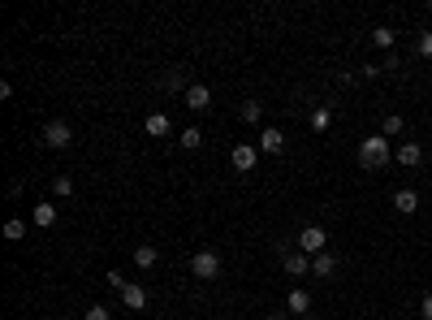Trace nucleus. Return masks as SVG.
<instances>
[{
	"instance_id": "obj_1",
	"label": "nucleus",
	"mask_w": 432,
	"mask_h": 320,
	"mask_svg": "<svg viewBox=\"0 0 432 320\" xmlns=\"http://www.w3.org/2000/svg\"><path fill=\"white\" fill-rule=\"evenodd\" d=\"M389 160H393V148H389L385 134H367V139L359 143V165H363V169H385Z\"/></svg>"
},
{
	"instance_id": "obj_2",
	"label": "nucleus",
	"mask_w": 432,
	"mask_h": 320,
	"mask_svg": "<svg viewBox=\"0 0 432 320\" xmlns=\"http://www.w3.org/2000/svg\"><path fill=\"white\" fill-rule=\"evenodd\" d=\"M190 273H195L199 281L220 277V255H216V251H195V260H190Z\"/></svg>"
},
{
	"instance_id": "obj_3",
	"label": "nucleus",
	"mask_w": 432,
	"mask_h": 320,
	"mask_svg": "<svg viewBox=\"0 0 432 320\" xmlns=\"http://www.w3.org/2000/svg\"><path fill=\"white\" fill-rule=\"evenodd\" d=\"M43 143H48L52 152H65V148H74V130H70L65 121H48V126H43Z\"/></svg>"
},
{
	"instance_id": "obj_4",
	"label": "nucleus",
	"mask_w": 432,
	"mask_h": 320,
	"mask_svg": "<svg viewBox=\"0 0 432 320\" xmlns=\"http://www.w3.org/2000/svg\"><path fill=\"white\" fill-rule=\"evenodd\" d=\"M298 251H302V255H311V260H316L320 251H329V234L320 230V226H307V230L298 234Z\"/></svg>"
},
{
	"instance_id": "obj_5",
	"label": "nucleus",
	"mask_w": 432,
	"mask_h": 320,
	"mask_svg": "<svg viewBox=\"0 0 432 320\" xmlns=\"http://www.w3.org/2000/svg\"><path fill=\"white\" fill-rule=\"evenodd\" d=\"M255 160H260V148H251V143H234L229 165H234L238 173H251V169H255Z\"/></svg>"
},
{
	"instance_id": "obj_6",
	"label": "nucleus",
	"mask_w": 432,
	"mask_h": 320,
	"mask_svg": "<svg viewBox=\"0 0 432 320\" xmlns=\"http://www.w3.org/2000/svg\"><path fill=\"white\" fill-rule=\"evenodd\" d=\"M255 148H260L264 156H281V152H285V134L277 130V126H264V130H260V143H255Z\"/></svg>"
},
{
	"instance_id": "obj_7",
	"label": "nucleus",
	"mask_w": 432,
	"mask_h": 320,
	"mask_svg": "<svg viewBox=\"0 0 432 320\" xmlns=\"http://www.w3.org/2000/svg\"><path fill=\"white\" fill-rule=\"evenodd\" d=\"M393 160H398V165H402V169H415V165H420V160H424V148H420V143H415V139H407L402 148L393 152Z\"/></svg>"
},
{
	"instance_id": "obj_8",
	"label": "nucleus",
	"mask_w": 432,
	"mask_h": 320,
	"mask_svg": "<svg viewBox=\"0 0 432 320\" xmlns=\"http://www.w3.org/2000/svg\"><path fill=\"white\" fill-rule=\"evenodd\" d=\"M186 108H195V113H207V108H212V91H207L203 83H195L186 91Z\"/></svg>"
},
{
	"instance_id": "obj_9",
	"label": "nucleus",
	"mask_w": 432,
	"mask_h": 320,
	"mask_svg": "<svg viewBox=\"0 0 432 320\" xmlns=\"http://www.w3.org/2000/svg\"><path fill=\"white\" fill-rule=\"evenodd\" d=\"M30 221H35L39 230H48V226H56V203L52 199H43V203H35L30 208Z\"/></svg>"
},
{
	"instance_id": "obj_10",
	"label": "nucleus",
	"mask_w": 432,
	"mask_h": 320,
	"mask_svg": "<svg viewBox=\"0 0 432 320\" xmlns=\"http://www.w3.org/2000/svg\"><path fill=\"white\" fill-rule=\"evenodd\" d=\"M393 208L402 217H411V212H420V195H415L411 186H402V190H393Z\"/></svg>"
},
{
	"instance_id": "obj_11",
	"label": "nucleus",
	"mask_w": 432,
	"mask_h": 320,
	"mask_svg": "<svg viewBox=\"0 0 432 320\" xmlns=\"http://www.w3.org/2000/svg\"><path fill=\"white\" fill-rule=\"evenodd\" d=\"M285 273H290V277H307L311 273V255L290 251V255H285Z\"/></svg>"
},
{
	"instance_id": "obj_12",
	"label": "nucleus",
	"mask_w": 432,
	"mask_h": 320,
	"mask_svg": "<svg viewBox=\"0 0 432 320\" xmlns=\"http://www.w3.org/2000/svg\"><path fill=\"white\" fill-rule=\"evenodd\" d=\"M121 303H125V308H130V312H143V308H147V290H143V286H125V290H121Z\"/></svg>"
},
{
	"instance_id": "obj_13",
	"label": "nucleus",
	"mask_w": 432,
	"mask_h": 320,
	"mask_svg": "<svg viewBox=\"0 0 432 320\" xmlns=\"http://www.w3.org/2000/svg\"><path fill=\"white\" fill-rule=\"evenodd\" d=\"M311 273H316V277H333V273H338V255H333V251H320L316 260H311Z\"/></svg>"
},
{
	"instance_id": "obj_14",
	"label": "nucleus",
	"mask_w": 432,
	"mask_h": 320,
	"mask_svg": "<svg viewBox=\"0 0 432 320\" xmlns=\"http://www.w3.org/2000/svg\"><path fill=\"white\" fill-rule=\"evenodd\" d=\"M147 134H152V139H169V134H173L169 113H152V117H147Z\"/></svg>"
},
{
	"instance_id": "obj_15",
	"label": "nucleus",
	"mask_w": 432,
	"mask_h": 320,
	"mask_svg": "<svg viewBox=\"0 0 432 320\" xmlns=\"http://www.w3.org/2000/svg\"><path fill=\"white\" fill-rule=\"evenodd\" d=\"M329 126H333V108H329V104H316V108H311V130L325 134Z\"/></svg>"
},
{
	"instance_id": "obj_16",
	"label": "nucleus",
	"mask_w": 432,
	"mask_h": 320,
	"mask_svg": "<svg viewBox=\"0 0 432 320\" xmlns=\"http://www.w3.org/2000/svg\"><path fill=\"white\" fill-rule=\"evenodd\" d=\"M156 260H160V251H156L152 243H138V247H134V264H138V268H156Z\"/></svg>"
},
{
	"instance_id": "obj_17",
	"label": "nucleus",
	"mask_w": 432,
	"mask_h": 320,
	"mask_svg": "<svg viewBox=\"0 0 432 320\" xmlns=\"http://www.w3.org/2000/svg\"><path fill=\"white\" fill-rule=\"evenodd\" d=\"M160 87H165V91H182V95L190 91L186 78H182V70H165V74H160Z\"/></svg>"
},
{
	"instance_id": "obj_18",
	"label": "nucleus",
	"mask_w": 432,
	"mask_h": 320,
	"mask_svg": "<svg viewBox=\"0 0 432 320\" xmlns=\"http://www.w3.org/2000/svg\"><path fill=\"white\" fill-rule=\"evenodd\" d=\"M285 308H290L294 316H302V312H311V294H307V290H290V299H285Z\"/></svg>"
},
{
	"instance_id": "obj_19",
	"label": "nucleus",
	"mask_w": 432,
	"mask_h": 320,
	"mask_svg": "<svg viewBox=\"0 0 432 320\" xmlns=\"http://www.w3.org/2000/svg\"><path fill=\"white\" fill-rule=\"evenodd\" d=\"M407 130V121L402 117H398V113H389L385 121H380V134H385V139H398V134H402Z\"/></svg>"
},
{
	"instance_id": "obj_20",
	"label": "nucleus",
	"mask_w": 432,
	"mask_h": 320,
	"mask_svg": "<svg viewBox=\"0 0 432 320\" xmlns=\"http://www.w3.org/2000/svg\"><path fill=\"white\" fill-rule=\"evenodd\" d=\"M393 39H398L393 26H376V30H372V43H376V48H389V52H393Z\"/></svg>"
},
{
	"instance_id": "obj_21",
	"label": "nucleus",
	"mask_w": 432,
	"mask_h": 320,
	"mask_svg": "<svg viewBox=\"0 0 432 320\" xmlns=\"http://www.w3.org/2000/svg\"><path fill=\"white\" fill-rule=\"evenodd\" d=\"M178 143H182V148H186V152H195V148H199V143H203V134H199V126H190V130H182V134H178Z\"/></svg>"
},
{
	"instance_id": "obj_22",
	"label": "nucleus",
	"mask_w": 432,
	"mask_h": 320,
	"mask_svg": "<svg viewBox=\"0 0 432 320\" xmlns=\"http://www.w3.org/2000/svg\"><path fill=\"white\" fill-rule=\"evenodd\" d=\"M260 117H264V104H260V100H247V104H243V121H247V126H255Z\"/></svg>"
},
{
	"instance_id": "obj_23",
	"label": "nucleus",
	"mask_w": 432,
	"mask_h": 320,
	"mask_svg": "<svg viewBox=\"0 0 432 320\" xmlns=\"http://www.w3.org/2000/svg\"><path fill=\"white\" fill-rule=\"evenodd\" d=\"M22 234H26V221H18V217H13V221H5V238H9V243H18Z\"/></svg>"
},
{
	"instance_id": "obj_24",
	"label": "nucleus",
	"mask_w": 432,
	"mask_h": 320,
	"mask_svg": "<svg viewBox=\"0 0 432 320\" xmlns=\"http://www.w3.org/2000/svg\"><path fill=\"white\" fill-rule=\"evenodd\" d=\"M52 195H56V199H70V195H74V182H70V178H52Z\"/></svg>"
},
{
	"instance_id": "obj_25",
	"label": "nucleus",
	"mask_w": 432,
	"mask_h": 320,
	"mask_svg": "<svg viewBox=\"0 0 432 320\" xmlns=\"http://www.w3.org/2000/svg\"><path fill=\"white\" fill-rule=\"evenodd\" d=\"M415 48H420V57L432 61V30H420V43H415Z\"/></svg>"
},
{
	"instance_id": "obj_26",
	"label": "nucleus",
	"mask_w": 432,
	"mask_h": 320,
	"mask_svg": "<svg viewBox=\"0 0 432 320\" xmlns=\"http://www.w3.org/2000/svg\"><path fill=\"white\" fill-rule=\"evenodd\" d=\"M420 316H424V320H432V290L420 299Z\"/></svg>"
},
{
	"instance_id": "obj_27",
	"label": "nucleus",
	"mask_w": 432,
	"mask_h": 320,
	"mask_svg": "<svg viewBox=\"0 0 432 320\" xmlns=\"http://www.w3.org/2000/svg\"><path fill=\"white\" fill-rule=\"evenodd\" d=\"M380 70H402V57H398V52H389V57H385V66H380Z\"/></svg>"
},
{
	"instance_id": "obj_28",
	"label": "nucleus",
	"mask_w": 432,
	"mask_h": 320,
	"mask_svg": "<svg viewBox=\"0 0 432 320\" xmlns=\"http://www.w3.org/2000/svg\"><path fill=\"white\" fill-rule=\"evenodd\" d=\"M87 320H108V308H91V312H87Z\"/></svg>"
},
{
	"instance_id": "obj_29",
	"label": "nucleus",
	"mask_w": 432,
	"mask_h": 320,
	"mask_svg": "<svg viewBox=\"0 0 432 320\" xmlns=\"http://www.w3.org/2000/svg\"><path fill=\"white\" fill-rule=\"evenodd\" d=\"M428 13H432V0H428Z\"/></svg>"
}]
</instances>
